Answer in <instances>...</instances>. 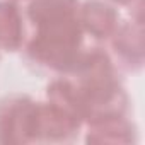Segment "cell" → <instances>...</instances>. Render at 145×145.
<instances>
[{
    "instance_id": "obj_1",
    "label": "cell",
    "mask_w": 145,
    "mask_h": 145,
    "mask_svg": "<svg viewBox=\"0 0 145 145\" xmlns=\"http://www.w3.org/2000/svg\"><path fill=\"white\" fill-rule=\"evenodd\" d=\"M46 99L75 114L84 125L130 111V97L121 72L106 48L92 43L70 72L50 80Z\"/></svg>"
},
{
    "instance_id": "obj_2",
    "label": "cell",
    "mask_w": 145,
    "mask_h": 145,
    "mask_svg": "<svg viewBox=\"0 0 145 145\" xmlns=\"http://www.w3.org/2000/svg\"><path fill=\"white\" fill-rule=\"evenodd\" d=\"M24 14L26 60L55 75L70 72L89 46L80 22V0H29Z\"/></svg>"
},
{
    "instance_id": "obj_3",
    "label": "cell",
    "mask_w": 145,
    "mask_h": 145,
    "mask_svg": "<svg viewBox=\"0 0 145 145\" xmlns=\"http://www.w3.org/2000/svg\"><path fill=\"white\" fill-rule=\"evenodd\" d=\"M143 0H137L130 5L131 17L121 21L116 33L104 44L113 63L121 74H138L143 68Z\"/></svg>"
},
{
    "instance_id": "obj_4",
    "label": "cell",
    "mask_w": 145,
    "mask_h": 145,
    "mask_svg": "<svg viewBox=\"0 0 145 145\" xmlns=\"http://www.w3.org/2000/svg\"><path fill=\"white\" fill-rule=\"evenodd\" d=\"M38 104L27 94L0 99V143H36Z\"/></svg>"
},
{
    "instance_id": "obj_5",
    "label": "cell",
    "mask_w": 145,
    "mask_h": 145,
    "mask_svg": "<svg viewBox=\"0 0 145 145\" xmlns=\"http://www.w3.org/2000/svg\"><path fill=\"white\" fill-rule=\"evenodd\" d=\"M118 7L104 0H84L80 2V22L86 38L92 44L104 46L121 24Z\"/></svg>"
},
{
    "instance_id": "obj_6",
    "label": "cell",
    "mask_w": 145,
    "mask_h": 145,
    "mask_svg": "<svg viewBox=\"0 0 145 145\" xmlns=\"http://www.w3.org/2000/svg\"><path fill=\"white\" fill-rule=\"evenodd\" d=\"M27 36L26 14L21 4L0 0V51L19 53Z\"/></svg>"
},
{
    "instance_id": "obj_7",
    "label": "cell",
    "mask_w": 145,
    "mask_h": 145,
    "mask_svg": "<svg viewBox=\"0 0 145 145\" xmlns=\"http://www.w3.org/2000/svg\"><path fill=\"white\" fill-rule=\"evenodd\" d=\"M84 126L87 143H133L137 140V126L128 114L96 120Z\"/></svg>"
},
{
    "instance_id": "obj_8",
    "label": "cell",
    "mask_w": 145,
    "mask_h": 145,
    "mask_svg": "<svg viewBox=\"0 0 145 145\" xmlns=\"http://www.w3.org/2000/svg\"><path fill=\"white\" fill-rule=\"evenodd\" d=\"M104 2H108V4H111L114 7H130V5H133L137 2V0H104Z\"/></svg>"
},
{
    "instance_id": "obj_9",
    "label": "cell",
    "mask_w": 145,
    "mask_h": 145,
    "mask_svg": "<svg viewBox=\"0 0 145 145\" xmlns=\"http://www.w3.org/2000/svg\"><path fill=\"white\" fill-rule=\"evenodd\" d=\"M10 2H16V4H27L29 0H10Z\"/></svg>"
},
{
    "instance_id": "obj_10",
    "label": "cell",
    "mask_w": 145,
    "mask_h": 145,
    "mask_svg": "<svg viewBox=\"0 0 145 145\" xmlns=\"http://www.w3.org/2000/svg\"><path fill=\"white\" fill-rule=\"evenodd\" d=\"M0 56H2V51H0Z\"/></svg>"
}]
</instances>
